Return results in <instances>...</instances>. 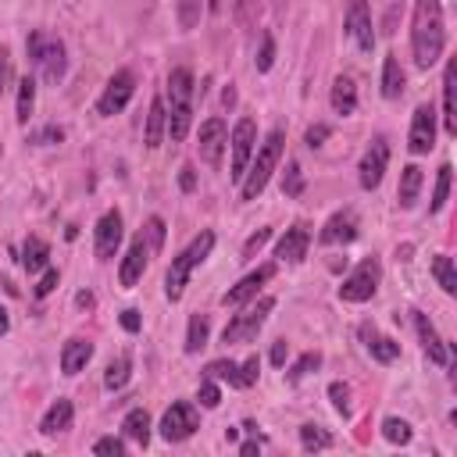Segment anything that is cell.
<instances>
[{"mask_svg":"<svg viewBox=\"0 0 457 457\" xmlns=\"http://www.w3.org/2000/svg\"><path fill=\"white\" fill-rule=\"evenodd\" d=\"M446 29H443V7L439 0H414L411 11V50L418 68H432L443 57Z\"/></svg>","mask_w":457,"mask_h":457,"instance_id":"1","label":"cell"},{"mask_svg":"<svg viewBox=\"0 0 457 457\" xmlns=\"http://www.w3.org/2000/svg\"><path fill=\"white\" fill-rule=\"evenodd\" d=\"M193 71L189 68H171L168 71V86H164V114H168V136L171 143H182L193 121Z\"/></svg>","mask_w":457,"mask_h":457,"instance_id":"2","label":"cell"},{"mask_svg":"<svg viewBox=\"0 0 457 457\" xmlns=\"http://www.w3.org/2000/svg\"><path fill=\"white\" fill-rule=\"evenodd\" d=\"M282 150H286V132H282V129H271V132L264 136V143L257 146L253 161L246 164V175L239 179V196H243V200H257V196H261V189L268 186L271 171H275L278 161H282Z\"/></svg>","mask_w":457,"mask_h":457,"instance_id":"3","label":"cell"},{"mask_svg":"<svg viewBox=\"0 0 457 457\" xmlns=\"http://www.w3.org/2000/svg\"><path fill=\"white\" fill-rule=\"evenodd\" d=\"M211 250H214V232H200L179 257H171V264H168V271H164V296L175 303V300H182V293H186V282H189V275H193V268L196 264H204L207 257H211Z\"/></svg>","mask_w":457,"mask_h":457,"instance_id":"4","label":"cell"},{"mask_svg":"<svg viewBox=\"0 0 457 457\" xmlns=\"http://www.w3.org/2000/svg\"><path fill=\"white\" fill-rule=\"evenodd\" d=\"M25 50H29V61L39 68V75L46 82H61L64 79V68H68V57H64V43L46 36V32H29L25 39Z\"/></svg>","mask_w":457,"mask_h":457,"instance_id":"5","label":"cell"},{"mask_svg":"<svg viewBox=\"0 0 457 457\" xmlns=\"http://www.w3.org/2000/svg\"><path fill=\"white\" fill-rule=\"evenodd\" d=\"M271 311H275V296H261V300L253 296V303H250L246 311L232 314V321H228L225 332H221V343H225V346H232V343H253Z\"/></svg>","mask_w":457,"mask_h":457,"instance_id":"6","label":"cell"},{"mask_svg":"<svg viewBox=\"0 0 457 457\" xmlns=\"http://www.w3.org/2000/svg\"><path fill=\"white\" fill-rule=\"evenodd\" d=\"M378 282H382V264H378V257H364V261L343 278L339 300H346V303H364V300L375 296Z\"/></svg>","mask_w":457,"mask_h":457,"instance_id":"7","label":"cell"},{"mask_svg":"<svg viewBox=\"0 0 457 457\" xmlns=\"http://www.w3.org/2000/svg\"><path fill=\"white\" fill-rule=\"evenodd\" d=\"M228 143H232V161H228L232 171H228V179L239 182L246 175V164H250L253 150H257V121L253 118H239L232 136H228Z\"/></svg>","mask_w":457,"mask_h":457,"instance_id":"8","label":"cell"},{"mask_svg":"<svg viewBox=\"0 0 457 457\" xmlns=\"http://www.w3.org/2000/svg\"><path fill=\"white\" fill-rule=\"evenodd\" d=\"M132 93H136V75H132L129 68L114 71V75L107 79L100 100H96V114H100V118H111V114H118V111H125V104L132 100Z\"/></svg>","mask_w":457,"mask_h":457,"instance_id":"9","label":"cell"},{"mask_svg":"<svg viewBox=\"0 0 457 457\" xmlns=\"http://www.w3.org/2000/svg\"><path fill=\"white\" fill-rule=\"evenodd\" d=\"M225 146H228V129H225V121H221V118H207V121L200 125V132H196V154H200V161L211 164V168H218Z\"/></svg>","mask_w":457,"mask_h":457,"instance_id":"10","label":"cell"},{"mask_svg":"<svg viewBox=\"0 0 457 457\" xmlns=\"http://www.w3.org/2000/svg\"><path fill=\"white\" fill-rule=\"evenodd\" d=\"M196 428H200L196 411H193V403H186V400H175V403L164 411V418H161V436H164L168 443H182V439H189Z\"/></svg>","mask_w":457,"mask_h":457,"instance_id":"11","label":"cell"},{"mask_svg":"<svg viewBox=\"0 0 457 457\" xmlns=\"http://www.w3.org/2000/svg\"><path fill=\"white\" fill-rule=\"evenodd\" d=\"M386 164H389V143L378 136V139H371V146L361 154V164H357V182H361V189H375V186L382 182V175H386Z\"/></svg>","mask_w":457,"mask_h":457,"instance_id":"12","label":"cell"},{"mask_svg":"<svg viewBox=\"0 0 457 457\" xmlns=\"http://www.w3.org/2000/svg\"><path fill=\"white\" fill-rule=\"evenodd\" d=\"M407 146H411V154H428L436 146V111H432V104H418L414 107Z\"/></svg>","mask_w":457,"mask_h":457,"instance_id":"13","label":"cell"},{"mask_svg":"<svg viewBox=\"0 0 457 457\" xmlns=\"http://www.w3.org/2000/svg\"><path fill=\"white\" fill-rule=\"evenodd\" d=\"M346 36L357 43V50L371 54L375 32H371V7H368V0H350L346 4Z\"/></svg>","mask_w":457,"mask_h":457,"instance_id":"14","label":"cell"},{"mask_svg":"<svg viewBox=\"0 0 457 457\" xmlns=\"http://www.w3.org/2000/svg\"><path fill=\"white\" fill-rule=\"evenodd\" d=\"M121 246V214L118 211H107L96 228H93V250H96V261H111Z\"/></svg>","mask_w":457,"mask_h":457,"instance_id":"15","label":"cell"},{"mask_svg":"<svg viewBox=\"0 0 457 457\" xmlns=\"http://www.w3.org/2000/svg\"><path fill=\"white\" fill-rule=\"evenodd\" d=\"M150 257H154V250H150L146 236L139 232V236L129 243V253H125V261H121V268H118V278H121V286H125V289H132V286L143 278V271H146Z\"/></svg>","mask_w":457,"mask_h":457,"instance_id":"16","label":"cell"},{"mask_svg":"<svg viewBox=\"0 0 457 457\" xmlns=\"http://www.w3.org/2000/svg\"><path fill=\"white\" fill-rule=\"evenodd\" d=\"M271 275H275V264H261L257 271L243 275V278H239L232 289H225V293H221V303H225V307H243V303H250V300L261 293V286H264Z\"/></svg>","mask_w":457,"mask_h":457,"instance_id":"17","label":"cell"},{"mask_svg":"<svg viewBox=\"0 0 457 457\" xmlns=\"http://www.w3.org/2000/svg\"><path fill=\"white\" fill-rule=\"evenodd\" d=\"M307 246H311V228L296 221V225H289L286 236L275 243V257H278L282 264H300V261L307 257Z\"/></svg>","mask_w":457,"mask_h":457,"instance_id":"18","label":"cell"},{"mask_svg":"<svg viewBox=\"0 0 457 457\" xmlns=\"http://www.w3.org/2000/svg\"><path fill=\"white\" fill-rule=\"evenodd\" d=\"M411 314H414V332H418V339H421L425 357H428L432 364H446V361H450V346L439 339V332H436V325L428 321V314H421V311H411Z\"/></svg>","mask_w":457,"mask_h":457,"instance_id":"19","label":"cell"},{"mask_svg":"<svg viewBox=\"0 0 457 457\" xmlns=\"http://www.w3.org/2000/svg\"><path fill=\"white\" fill-rule=\"evenodd\" d=\"M318 239H321L325 246L353 243V239H357V214H353V211H336V214L325 221V228L318 232Z\"/></svg>","mask_w":457,"mask_h":457,"instance_id":"20","label":"cell"},{"mask_svg":"<svg viewBox=\"0 0 457 457\" xmlns=\"http://www.w3.org/2000/svg\"><path fill=\"white\" fill-rule=\"evenodd\" d=\"M361 339H364V350L378 361V364H393L400 357V343L389 339V336H378L375 325H361Z\"/></svg>","mask_w":457,"mask_h":457,"instance_id":"21","label":"cell"},{"mask_svg":"<svg viewBox=\"0 0 457 457\" xmlns=\"http://www.w3.org/2000/svg\"><path fill=\"white\" fill-rule=\"evenodd\" d=\"M89 357H93V343L82 339V336H71L64 343V350H61V371L64 375H79L89 364Z\"/></svg>","mask_w":457,"mask_h":457,"instance_id":"22","label":"cell"},{"mask_svg":"<svg viewBox=\"0 0 457 457\" xmlns=\"http://www.w3.org/2000/svg\"><path fill=\"white\" fill-rule=\"evenodd\" d=\"M453 82H457V64L446 61L443 68V129L446 136H457V104H453Z\"/></svg>","mask_w":457,"mask_h":457,"instance_id":"23","label":"cell"},{"mask_svg":"<svg viewBox=\"0 0 457 457\" xmlns=\"http://www.w3.org/2000/svg\"><path fill=\"white\" fill-rule=\"evenodd\" d=\"M328 104L336 114H353L357 111V86L350 75H336L332 82V93H328Z\"/></svg>","mask_w":457,"mask_h":457,"instance_id":"24","label":"cell"},{"mask_svg":"<svg viewBox=\"0 0 457 457\" xmlns=\"http://www.w3.org/2000/svg\"><path fill=\"white\" fill-rule=\"evenodd\" d=\"M164 132H168V114H164V96H154L150 100V114H146V132H143V143L154 150V146H161V139H164Z\"/></svg>","mask_w":457,"mask_h":457,"instance_id":"25","label":"cell"},{"mask_svg":"<svg viewBox=\"0 0 457 457\" xmlns=\"http://www.w3.org/2000/svg\"><path fill=\"white\" fill-rule=\"evenodd\" d=\"M71 418H75V407H71V400H57V403H50V411L43 414V421H39V432H43V436H57V432L71 428Z\"/></svg>","mask_w":457,"mask_h":457,"instance_id":"26","label":"cell"},{"mask_svg":"<svg viewBox=\"0 0 457 457\" xmlns=\"http://www.w3.org/2000/svg\"><path fill=\"white\" fill-rule=\"evenodd\" d=\"M21 264H25V271H29V275L43 271V268L50 264V246H46V239L29 236V239H25V246H21Z\"/></svg>","mask_w":457,"mask_h":457,"instance_id":"27","label":"cell"},{"mask_svg":"<svg viewBox=\"0 0 457 457\" xmlns=\"http://www.w3.org/2000/svg\"><path fill=\"white\" fill-rule=\"evenodd\" d=\"M421 182H425V175H421L418 164H407V168L400 171V189H396L400 207H414V200H418V193H421Z\"/></svg>","mask_w":457,"mask_h":457,"instance_id":"28","label":"cell"},{"mask_svg":"<svg viewBox=\"0 0 457 457\" xmlns=\"http://www.w3.org/2000/svg\"><path fill=\"white\" fill-rule=\"evenodd\" d=\"M400 93H403V68H400L396 54H386V61H382V96L396 100Z\"/></svg>","mask_w":457,"mask_h":457,"instance_id":"29","label":"cell"},{"mask_svg":"<svg viewBox=\"0 0 457 457\" xmlns=\"http://www.w3.org/2000/svg\"><path fill=\"white\" fill-rule=\"evenodd\" d=\"M121 432H125L129 439H136L139 446H146V439H150V414H146L143 407L129 411V414H125V421H121Z\"/></svg>","mask_w":457,"mask_h":457,"instance_id":"30","label":"cell"},{"mask_svg":"<svg viewBox=\"0 0 457 457\" xmlns=\"http://www.w3.org/2000/svg\"><path fill=\"white\" fill-rule=\"evenodd\" d=\"M32 107H36V79L25 75V79L18 82V104H14V118H18V125H29Z\"/></svg>","mask_w":457,"mask_h":457,"instance_id":"31","label":"cell"},{"mask_svg":"<svg viewBox=\"0 0 457 457\" xmlns=\"http://www.w3.org/2000/svg\"><path fill=\"white\" fill-rule=\"evenodd\" d=\"M207 336H211L207 314H193L189 318V328H186V353H200L207 346Z\"/></svg>","mask_w":457,"mask_h":457,"instance_id":"32","label":"cell"},{"mask_svg":"<svg viewBox=\"0 0 457 457\" xmlns=\"http://www.w3.org/2000/svg\"><path fill=\"white\" fill-rule=\"evenodd\" d=\"M129 375H132V357L129 353H121V357H114L111 364H107V371H104V389H121L125 382H129Z\"/></svg>","mask_w":457,"mask_h":457,"instance_id":"33","label":"cell"},{"mask_svg":"<svg viewBox=\"0 0 457 457\" xmlns=\"http://www.w3.org/2000/svg\"><path fill=\"white\" fill-rule=\"evenodd\" d=\"M432 275H436V282H439V289L443 293H457V271H453V261L446 257V253H436L432 257Z\"/></svg>","mask_w":457,"mask_h":457,"instance_id":"34","label":"cell"},{"mask_svg":"<svg viewBox=\"0 0 457 457\" xmlns=\"http://www.w3.org/2000/svg\"><path fill=\"white\" fill-rule=\"evenodd\" d=\"M450 179H453V168L450 164H439V175H436V189H432V204L428 211L439 214L446 207V196H450Z\"/></svg>","mask_w":457,"mask_h":457,"instance_id":"35","label":"cell"},{"mask_svg":"<svg viewBox=\"0 0 457 457\" xmlns=\"http://www.w3.org/2000/svg\"><path fill=\"white\" fill-rule=\"evenodd\" d=\"M204 375H207V378H218V382H228V386H236V389H243V386H239V364H236V361H225V357H221V361H211V364L204 368Z\"/></svg>","mask_w":457,"mask_h":457,"instance_id":"36","label":"cell"},{"mask_svg":"<svg viewBox=\"0 0 457 457\" xmlns=\"http://www.w3.org/2000/svg\"><path fill=\"white\" fill-rule=\"evenodd\" d=\"M300 446H303L307 453H314V450H328V446H332V436L321 432L318 425H303V428H300Z\"/></svg>","mask_w":457,"mask_h":457,"instance_id":"37","label":"cell"},{"mask_svg":"<svg viewBox=\"0 0 457 457\" xmlns=\"http://www.w3.org/2000/svg\"><path fill=\"white\" fill-rule=\"evenodd\" d=\"M282 193L286 196H300L303 193V171L296 161H286V171H282Z\"/></svg>","mask_w":457,"mask_h":457,"instance_id":"38","label":"cell"},{"mask_svg":"<svg viewBox=\"0 0 457 457\" xmlns=\"http://www.w3.org/2000/svg\"><path fill=\"white\" fill-rule=\"evenodd\" d=\"M382 436H386L389 443L403 446V443H411V425H407L403 418H386V421H382Z\"/></svg>","mask_w":457,"mask_h":457,"instance_id":"39","label":"cell"},{"mask_svg":"<svg viewBox=\"0 0 457 457\" xmlns=\"http://www.w3.org/2000/svg\"><path fill=\"white\" fill-rule=\"evenodd\" d=\"M321 368V353L318 350H311V353H303L293 368H289V382H300L303 375H311V371H318Z\"/></svg>","mask_w":457,"mask_h":457,"instance_id":"40","label":"cell"},{"mask_svg":"<svg viewBox=\"0 0 457 457\" xmlns=\"http://www.w3.org/2000/svg\"><path fill=\"white\" fill-rule=\"evenodd\" d=\"M328 396H332V407H336L343 418H350V411H353V403H350V386H346V382H332V386H328Z\"/></svg>","mask_w":457,"mask_h":457,"instance_id":"41","label":"cell"},{"mask_svg":"<svg viewBox=\"0 0 457 457\" xmlns=\"http://www.w3.org/2000/svg\"><path fill=\"white\" fill-rule=\"evenodd\" d=\"M196 400H200V407H207V411H214V407L221 403V389L214 386V378L204 375V382H200V389H196Z\"/></svg>","mask_w":457,"mask_h":457,"instance_id":"42","label":"cell"},{"mask_svg":"<svg viewBox=\"0 0 457 457\" xmlns=\"http://www.w3.org/2000/svg\"><path fill=\"white\" fill-rule=\"evenodd\" d=\"M271 64H275V39H271V32H264L261 50H257V71H268Z\"/></svg>","mask_w":457,"mask_h":457,"instance_id":"43","label":"cell"},{"mask_svg":"<svg viewBox=\"0 0 457 457\" xmlns=\"http://www.w3.org/2000/svg\"><path fill=\"white\" fill-rule=\"evenodd\" d=\"M143 236H146V243H150V250L157 253L161 250V243H164V221L154 214L150 221H146V228H143Z\"/></svg>","mask_w":457,"mask_h":457,"instance_id":"44","label":"cell"},{"mask_svg":"<svg viewBox=\"0 0 457 457\" xmlns=\"http://www.w3.org/2000/svg\"><path fill=\"white\" fill-rule=\"evenodd\" d=\"M268 239H271V228H257V232H253V236L243 243V261H250V257H253V253H257V250H261Z\"/></svg>","mask_w":457,"mask_h":457,"instance_id":"45","label":"cell"},{"mask_svg":"<svg viewBox=\"0 0 457 457\" xmlns=\"http://www.w3.org/2000/svg\"><path fill=\"white\" fill-rule=\"evenodd\" d=\"M57 278H61V275H57V268H50V264H46V268H43V278L36 282V289H32V293H36L39 300H43V296H50V293H54V286H57Z\"/></svg>","mask_w":457,"mask_h":457,"instance_id":"46","label":"cell"},{"mask_svg":"<svg viewBox=\"0 0 457 457\" xmlns=\"http://www.w3.org/2000/svg\"><path fill=\"white\" fill-rule=\"evenodd\" d=\"M257 371H261V361H257V357H246V361L239 364V386H243V389L253 386V382H257Z\"/></svg>","mask_w":457,"mask_h":457,"instance_id":"47","label":"cell"},{"mask_svg":"<svg viewBox=\"0 0 457 457\" xmlns=\"http://www.w3.org/2000/svg\"><path fill=\"white\" fill-rule=\"evenodd\" d=\"M93 453H114V457H121V453H125V443L114 439V436H104V439L93 443Z\"/></svg>","mask_w":457,"mask_h":457,"instance_id":"48","label":"cell"},{"mask_svg":"<svg viewBox=\"0 0 457 457\" xmlns=\"http://www.w3.org/2000/svg\"><path fill=\"white\" fill-rule=\"evenodd\" d=\"M328 136H332V129H328V125H311V129L303 132V143H307V146L314 150V146H321V143H325Z\"/></svg>","mask_w":457,"mask_h":457,"instance_id":"49","label":"cell"},{"mask_svg":"<svg viewBox=\"0 0 457 457\" xmlns=\"http://www.w3.org/2000/svg\"><path fill=\"white\" fill-rule=\"evenodd\" d=\"M286 357H289V343H286V339H275V343H271L268 361H271L275 368H282V364H286Z\"/></svg>","mask_w":457,"mask_h":457,"instance_id":"50","label":"cell"},{"mask_svg":"<svg viewBox=\"0 0 457 457\" xmlns=\"http://www.w3.org/2000/svg\"><path fill=\"white\" fill-rule=\"evenodd\" d=\"M7 79H11V50H7V46H0V100H4Z\"/></svg>","mask_w":457,"mask_h":457,"instance_id":"51","label":"cell"},{"mask_svg":"<svg viewBox=\"0 0 457 457\" xmlns=\"http://www.w3.org/2000/svg\"><path fill=\"white\" fill-rule=\"evenodd\" d=\"M61 139H64V129H57V125H50L39 136H32V143H61Z\"/></svg>","mask_w":457,"mask_h":457,"instance_id":"52","label":"cell"},{"mask_svg":"<svg viewBox=\"0 0 457 457\" xmlns=\"http://www.w3.org/2000/svg\"><path fill=\"white\" fill-rule=\"evenodd\" d=\"M121 328H125V332H139V311H136V307L121 311Z\"/></svg>","mask_w":457,"mask_h":457,"instance_id":"53","label":"cell"},{"mask_svg":"<svg viewBox=\"0 0 457 457\" xmlns=\"http://www.w3.org/2000/svg\"><path fill=\"white\" fill-rule=\"evenodd\" d=\"M179 186H182L186 193H193V189H196V175H193V168H189V164L179 171Z\"/></svg>","mask_w":457,"mask_h":457,"instance_id":"54","label":"cell"},{"mask_svg":"<svg viewBox=\"0 0 457 457\" xmlns=\"http://www.w3.org/2000/svg\"><path fill=\"white\" fill-rule=\"evenodd\" d=\"M257 450H261V443H257V439H246V443H239V453H243V457H250V453H257Z\"/></svg>","mask_w":457,"mask_h":457,"instance_id":"55","label":"cell"},{"mask_svg":"<svg viewBox=\"0 0 457 457\" xmlns=\"http://www.w3.org/2000/svg\"><path fill=\"white\" fill-rule=\"evenodd\" d=\"M221 104H225V107H232V104H236V89H232V86L221 93Z\"/></svg>","mask_w":457,"mask_h":457,"instance_id":"56","label":"cell"},{"mask_svg":"<svg viewBox=\"0 0 457 457\" xmlns=\"http://www.w3.org/2000/svg\"><path fill=\"white\" fill-rule=\"evenodd\" d=\"M75 303H79V307H93V293H79Z\"/></svg>","mask_w":457,"mask_h":457,"instance_id":"57","label":"cell"},{"mask_svg":"<svg viewBox=\"0 0 457 457\" xmlns=\"http://www.w3.org/2000/svg\"><path fill=\"white\" fill-rule=\"evenodd\" d=\"M7 328H11V318H7V311L0 307V336H7Z\"/></svg>","mask_w":457,"mask_h":457,"instance_id":"58","label":"cell"},{"mask_svg":"<svg viewBox=\"0 0 457 457\" xmlns=\"http://www.w3.org/2000/svg\"><path fill=\"white\" fill-rule=\"evenodd\" d=\"M221 7H225V0H207V11H211V14H218Z\"/></svg>","mask_w":457,"mask_h":457,"instance_id":"59","label":"cell"}]
</instances>
